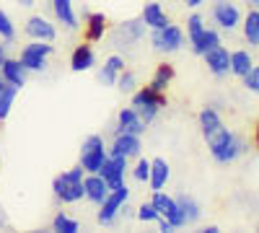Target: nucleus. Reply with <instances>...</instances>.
Here are the masks:
<instances>
[{
  "label": "nucleus",
  "instance_id": "obj_1",
  "mask_svg": "<svg viewBox=\"0 0 259 233\" xmlns=\"http://www.w3.org/2000/svg\"><path fill=\"white\" fill-rule=\"evenodd\" d=\"M52 192H55L57 200L68 202V205L83 200L85 197V192H83V166H75V168L62 171L55 179V184H52Z\"/></svg>",
  "mask_w": 259,
  "mask_h": 233
},
{
  "label": "nucleus",
  "instance_id": "obj_2",
  "mask_svg": "<svg viewBox=\"0 0 259 233\" xmlns=\"http://www.w3.org/2000/svg\"><path fill=\"white\" fill-rule=\"evenodd\" d=\"M207 145H210L212 158L218 161V163H231V161H236V158L244 153V140L236 137L228 127H223L218 135H212L207 140Z\"/></svg>",
  "mask_w": 259,
  "mask_h": 233
},
{
  "label": "nucleus",
  "instance_id": "obj_3",
  "mask_svg": "<svg viewBox=\"0 0 259 233\" xmlns=\"http://www.w3.org/2000/svg\"><path fill=\"white\" fill-rule=\"evenodd\" d=\"M161 107H166V96L161 91H153L150 86H143L140 91H133V109L138 112V117L145 124L153 122V117L158 114Z\"/></svg>",
  "mask_w": 259,
  "mask_h": 233
},
{
  "label": "nucleus",
  "instance_id": "obj_4",
  "mask_svg": "<svg viewBox=\"0 0 259 233\" xmlns=\"http://www.w3.org/2000/svg\"><path fill=\"white\" fill-rule=\"evenodd\" d=\"M109 158V153L104 151V137L101 135H89L83 140V148H80V166L85 174H99L104 161Z\"/></svg>",
  "mask_w": 259,
  "mask_h": 233
},
{
  "label": "nucleus",
  "instance_id": "obj_5",
  "mask_svg": "<svg viewBox=\"0 0 259 233\" xmlns=\"http://www.w3.org/2000/svg\"><path fill=\"white\" fill-rule=\"evenodd\" d=\"M52 52H55V47L50 44V41L34 39V44H26L24 52H21V65H24L26 70H31V73H41L47 68V57Z\"/></svg>",
  "mask_w": 259,
  "mask_h": 233
},
{
  "label": "nucleus",
  "instance_id": "obj_6",
  "mask_svg": "<svg viewBox=\"0 0 259 233\" xmlns=\"http://www.w3.org/2000/svg\"><path fill=\"white\" fill-rule=\"evenodd\" d=\"M150 44H153V50H158V52H179L182 44H184V31L174 24H168L163 29H153Z\"/></svg>",
  "mask_w": 259,
  "mask_h": 233
},
{
  "label": "nucleus",
  "instance_id": "obj_7",
  "mask_svg": "<svg viewBox=\"0 0 259 233\" xmlns=\"http://www.w3.org/2000/svg\"><path fill=\"white\" fill-rule=\"evenodd\" d=\"M127 200H130V189H127V184H122V187L112 189V192L106 195V200L101 202V210H99L96 220H99L101 225H109V223L117 218L119 210L127 205Z\"/></svg>",
  "mask_w": 259,
  "mask_h": 233
},
{
  "label": "nucleus",
  "instance_id": "obj_8",
  "mask_svg": "<svg viewBox=\"0 0 259 233\" xmlns=\"http://www.w3.org/2000/svg\"><path fill=\"white\" fill-rule=\"evenodd\" d=\"M124 171H127V158L124 156H109L104 161L99 174L104 176L106 184H109V189H117V187L124 184Z\"/></svg>",
  "mask_w": 259,
  "mask_h": 233
},
{
  "label": "nucleus",
  "instance_id": "obj_9",
  "mask_svg": "<svg viewBox=\"0 0 259 233\" xmlns=\"http://www.w3.org/2000/svg\"><path fill=\"white\" fill-rule=\"evenodd\" d=\"M202 57H205V65H207V70H210L212 75H226V73H231V52H228L223 44L207 50Z\"/></svg>",
  "mask_w": 259,
  "mask_h": 233
},
{
  "label": "nucleus",
  "instance_id": "obj_10",
  "mask_svg": "<svg viewBox=\"0 0 259 233\" xmlns=\"http://www.w3.org/2000/svg\"><path fill=\"white\" fill-rule=\"evenodd\" d=\"M212 18H215V24H218V26L231 31V29L239 26L241 13H239V8H236L233 3H228V0H218L215 8H212Z\"/></svg>",
  "mask_w": 259,
  "mask_h": 233
},
{
  "label": "nucleus",
  "instance_id": "obj_11",
  "mask_svg": "<svg viewBox=\"0 0 259 233\" xmlns=\"http://www.w3.org/2000/svg\"><path fill=\"white\" fill-rule=\"evenodd\" d=\"M114 132L122 135V132H130V135H143L145 132V122L138 117V112L133 107H124L119 114H117V127Z\"/></svg>",
  "mask_w": 259,
  "mask_h": 233
},
{
  "label": "nucleus",
  "instance_id": "obj_12",
  "mask_svg": "<svg viewBox=\"0 0 259 233\" xmlns=\"http://www.w3.org/2000/svg\"><path fill=\"white\" fill-rule=\"evenodd\" d=\"M83 192H85V200H89V202L101 205V202L106 200V195L112 192V189H109V184L104 181L101 174H89V176L83 179Z\"/></svg>",
  "mask_w": 259,
  "mask_h": 233
},
{
  "label": "nucleus",
  "instance_id": "obj_13",
  "mask_svg": "<svg viewBox=\"0 0 259 233\" xmlns=\"http://www.w3.org/2000/svg\"><path fill=\"white\" fill-rule=\"evenodd\" d=\"M140 135H130V132H122L117 135L114 145H112V151L109 156H124V158H138L140 156Z\"/></svg>",
  "mask_w": 259,
  "mask_h": 233
},
{
  "label": "nucleus",
  "instance_id": "obj_14",
  "mask_svg": "<svg viewBox=\"0 0 259 233\" xmlns=\"http://www.w3.org/2000/svg\"><path fill=\"white\" fill-rule=\"evenodd\" d=\"M26 34L31 39H39V41H55L57 39V29L50 24L45 16H31L26 21Z\"/></svg>",
  "mask_w": 259,
  "mask_h": 233
},
{
  "label": "nucleus",
  "instance_id": "obj_15",
  "mask_svg": "<svg viewBox=\"0 0 259 233\" xmlns=\"http://www.w3.org/2000/svg\"><path fill=\"white\" fill-rule=\"evenodd\" d=\"M0 73H3L6 83H11V86H16V88H24V86H26V73H29V70L21 65V60L6 57L3 65H0Z\"/></svg>",
  "mask_w": 259,
  "mask_h": 233
},
{
  "label": "nucleus",
  "instance_id": "obj_16",
  "mask_svg": "<svg viewBox=\"0 0 259 233\" xmlns=\"http://www.w3.org/2000/svg\"><path fill=\"white\" fill-rule=\"evenodd\" d=\"M140 18H143V24H145L148 29H163V26L171 24L168 16H166V11H163L158 3H145Z\"/></svg>",
  "mask_w": 259,
  "mask_h": 233
},
{
  "label": "nucleus",
  "instance_id": "obj_17",
  "mask_svg": "<svg viewBox=\"0 0 259 233\" xmlns=\"http://www.w3.org/2000/svg\"><path fill=\"white\" fill-rule=\"evenodd\" d=\"M52 11L57 16V21L65 26V29H78V18H75V11H73V0H52Z\"/></svg>",
  "mask_w": 259,
  "mask_h": 233
},
{
  "label": "nucleus",
  "instance_id": "obj_18",
  "mask_svg": "<svg viewBox=\"0 0 259 233\" xmlns=\"http://www.w3.org/2000/svg\"><path fill=\"white\" fill-rule=\"evenodd\" d=\"M168 176H171V171H168V163L163 158H153V161H150V179H148V184H150L153 192H158V189L166 187Z\"/></svg>",
  "mask_w": 259,
  "mask_h": 233
},
{
  "label": "nucleus",
  "instance_id": "obj_19",
  "mask_svg": "<svg viewBox=\"0 0 259 233\" xmlns=\"http://www.w3.org/2000/svg\"><path fill=\"white\" fill-rule=\"evenodd\" d=\"M70 68L73 73H85L94 68V50L89 44H78L73 50V57H70Z\"/></svg>",
  "mask_w": 259,
  "mask_h": 233
},
{
  "label": "nucleus",
  "instance_id": "obj_20",
  "mask_svg": "<svg viewBox=\"0 0 259 233\" xmlns=\"http://www.w3.org/2000/svg\"><path fill=\"white\" fill-rule=\"evenodd\" d=\"M122 70H124V60L119 55H112L104 62V68L99 70V78H101V83H106V86H117V78H119Z\"/></svg>",
  "mask_w": 259,
  "mask_h": 233
},
{
  "label": "nucleus",
  "instance_id": "obj_21",
  "mask_svg": "<svg viewBox=\"0 0 259 233\" xmlns=\"http://www.w3.org/2000/svg\"><path fill=\"white\" fill-rule=\"evenodd\" d=\"M200 127H202V135H205V140H210L212 135H218L226 124L221 122L218 112L210 109V107H205V109L200 112Z\"/></svg>",
  "mask_w": 259,
  "mask_h": 233
},
{
  "label": "nucleus",
  "instance_id": "obj_22",
  "mask_svg": "<svg viewBox=\"0 0 259 233\" xmlns=\"http://www.w3.org/2000/svg\"><path fill=\"white\" fill-rule=\"evenodd\" d=\"M106 31V16L104 13H89L85 16V39L89 41H101Z\"/></svg>",
  "mask_w": 259,
  "mask_h": 233
},
{
  "label": "nucleus",
  "instance_id": "obj_23",
  "mask_svg": "<svg viewBox=\"0 0 259 233\" xmlns=\"http://www.w3.org/2000/svg\"><path fill=\"white\" fill-rule=\"evenodd\" d=\"M251 68H254V60H251V55H249L246 50H236V52H231V73H233V75L244 78Z\"/></svg>",
  "mask_w": 259,
  "mask_h": 233
},
{
  "label": "nucleus",
  "instance_id": "obj_24",
  "mask_svg": "<svg viewBox=\"0 0 259 233\" xmlns=\"http://www.w3.org/2000/svg\"><path fill=\"white\" fill-rule=\"evenodd\" d=\"M221 44V36H218V31H212V29H205L197 39L192 41V50H194V55H205L207 50H212V47H218Z\"/></svg>",
  "mask_w": 259,
  "mask_h": 233
},
{
  "label": "nucleus",
  "instance_id": "obj_25",
  "mask_svg": "<svg viewBox=\"0 0 259 233\" xmlns=\"http://www.w3.org/2000/svg\"><path fill=\"white\" fill-rule=\"evenodd\" d=\"M171 78H174V65L163 62V65H158V68H156V75H153V80H150L148 86L153 88V91H161V94H163V91H166V86L171 83Z\"/></svg>",
  "mask_w": 259,
  "mask_h": 233
},
{
  "label": "nucleus",
  "instance_id": "obj_26",
  "mask_svg": "<svg viewBox=\"0 0 259 233\" xmlns=\"http://www.w3.org/2000/svg\"><path fill=\"white\" fill-rule=\"evenodd\" d=\"M244 36L249 41V47H259V11H249L244 21Z\"/></svg>",
  "mask_w": 259,
  "mask_h": 233
},
{
  "label": "nucleus",
  "instance_id": "obj_27",
  "mask_svg": "<svg viewBox=\"0 0 259 233\" xmlns=\"http://www.w3.org/2000/svg\"><path fill=\"white\" fill-rule=\"evenodd\" d=\"M150 202L156 205V210H158L161 218H171V215H174V210H177V200L168 197V195H163L161 189H158V192H153V200H150Z\"/></svg>",
  "mask_w": 259,
  "mask_h": 233
},
{
  "label": "nucleus",
  "instance_id": "obj_28",
  "mask_svg": "<svg viewBox=\"0 0 259 233\" xmlns=\"http://www.w3.org/2000/svg\"><path fill=\"white\" fill-rule=\"evenodd\" d=\"M177 205H179V210H182V215H184V220L187 223H197L200 220V205L194 202L192 197H187V195H182V197H177Z\"/></svg>",
  "mask_w": 259,
  "mask_h": 233
},
{
  "label": "nucleus",
  "instance_id": "obj_29",
  "mask_svg": "<svg viewBox=\"0 0 259 233\" xmlns=\"http://www.w3.org/2000/svg\"><path fill=\"white\" fill-rule=\"evenodd\" d=\"M145 31V24L143 18L140 21H124V24L119 26V36H124V41H138Z\"/></svg>",
  "mask_w": 259,
  "mask_h": 233
},
{
  "label": "nucleus",
  "instance_id": "obj_30",
  "mask_svg": "<svg viewBox=\"0 0 259 233\" xmlns=\"http://www.w3.org/2000/svg\"><path fill=\"white\" fill-rule=\"evenodd\" d=\"M21 88H16V86H8L0 91V122H3L8 114H11V107H13V99H16V94H18Z\"/></svg>",
  "mask_w": 259,
  "mask_h": 233
},
{
  "label": "nucleus",
  "instance_id": "obj_31",
  "mask_svg": "<svg viewBox=\"0 0 259 233\" xmlns=\"http://www.w3.org/2000/svg\"><path fill=\"white\" fill-rule=\"evenodd\" d=\"M52 230H57V233H78L80 225H78V220L68 218L65 213H57L55 220H52Z\"/></svg>",
  "mask_w": 259,
  "mask_h": 233
},
{
  "label": "nucleus",
  "instance_id": "obj_32",
  "mask_svg": "<svg viewBox=\"0 0 259 233\" xmlns=\"http://www.w3.org/2000/svg\"><path fill=\"white\" fill-rule=\"evenodd\" d=\"M207 26L202 24V16H197V13H192L189 18H187V34H189V41H194L202 31H205Z\"/></svg>",
  "mask_w": 259,
  "mask_h": 233
},
{
  "label": "nucleus",
  "instance_id": "obj_33",
  "mask_svg": "<svg viewBox=\"0 0 259 233\" xmlns=\"http://www.w3.org/2000/svg\"><path fill=\"white\" fill-rule=\"evenodd\" d=\"M0 39H6V41L16 39V26H13V21L6 11H0Z\"/></svg>",
  "mask_w": 259,
  "mask_h": 233
},
{
  "label": "nucleus",
  "instance_id": "obj_34",
  "mask_svg": "<svg viewBox=\"0 0 259 233\" xmlns=\"http://www.w3.org/2000/svg\"><path fill=\"white\" fill-rule=\"evenodd\" d=\"M161 215H158V210H156V205L153 202H143L140 207H138V220H143V223H156Z\"/></svg>",
  "mask_w": 259,
  "mask_h": 233
},
{
  "label": "nucleus",
  "instance_id": "obj_35",
  "mask_svg": "<svg viewBox=\"0 0 259 233\" xmlns=\"http://www.w3.org/2000/svg\"><path fill=\"white\" fill-rule=\"evenodd\" d=\"M133 176H135V181H143V184L150 179V161H148V158H140V161L135 163Z\"/></svg>",
  "mask_w": 259,
  "mask_h": 233
},
{
  "label": "nucleus",
  "instance_id": "obj_36",
  "mask_svg": "<svg viewBox=\"0 0 259 233\" xmlns=\"http://www.w3.org/2000/svg\"><path fill=\"white\" fill-rule=\"evenodd\" d=\"M117 88H119L122 94H133V91H135V75L127 73V70H122L119 78H117Z\"/></svg>",
  "mask_w": 259,
  "mask_h": 233
},
{
  "label": "nucleus",
  "instance_id": "obj_37",
  "mask_svg": "<svg viewBox=\"0 0 259 233\" xmlns=\"http://www.w3.org/2000/svg\"><path fill=\"white\" fill-rule=\"evenodd\" d=\"M244 86L254 94H259V65H254L246 75H244Z\"/></svg>",
  "mask_w": 259,
  "mask_h": 233
},
{
  "label": "nucleus",
  "instance_id": "obj_38",
  "mask_svg": "<svg viewBox=\"0 0 259 233\" xmlns=\"http://www.w3.org/2000/svg\"><path fill=\"white\" fill-rule=\"evenodd\" d=\"M187 6H189V8H200L202 0H187Z\"/></svg>",
  "mask_w": 259,
  "mask_h": 233
},
{
  "label": "nucleus",
  "instance_id": "obj_39",
  "mask_svg": "<svg viewBox=\"0 0 259 233\" xmlns=\"http://www.w3.org/2000/svg\"><path fill=\"white\" fill-rule=\"evenodd\" d=\"M202 230H205V233H221V230L215 228V225H207V228H202Z\"/></svg>",
  "mask_w": 259,
  "mask_h": 233
},
{
  "label": "nucleus",
  "instance_id": "obj_40",
  "mask_svg": "<svg viewBox=\"0 0 259 233\" xmlns=\"http://www.w3.org/2000/svg\"><path fill=\"white\" fill-rule=\"evenodd\" d=\"M3 60H6V47L0 44V65H3Z\"/></svg>",
  "mask_w": 259,
  "mask_h": 233
},
{
  "label": "nucleus",
  "instance_id": "obj_41",
  "mask_svg": "<svg viewBox=\"0 0 259 233\" xmlns=\"http://www.w3.org/2000/svg\"><path fill=\"white\" fill-rule=\"evenodd\" d=\"M254 140H256V145H259V122H256V130H254Z\"/></svg>",
  "mask_w": 259,
  "mask_h": 233
},
{
  "label": "nucleus",
  "instance_id": "obj_42",
  "mask_svg": "<svg viewBox=\"0 0 259 233\" xmlns=\"http://www.w3.org/2000/svg\"><path fill=\"white\" fill-rule=\"evenodd\" d=\"M6 86H8V83H6V78H3V75H0V91H3Z\"/></svg>",
  "mask_w": 259,
  "mask_h": 233
},
{
  "label": "nucleus",
  "instance_id": "obj_43",
  "mask_svg": "<svg viewBox=\"0 0 259 233\" xmlns=\"http://www.w3.org/2000/svg\"><path fill=\"white\" fill-rule=\"evenodd\" d=\"M21 6H34V0H21Z\"/></svg>",
  "mask_w": 259,
  "mask_h": 233
},
{
  "label": "nucleus",
  "instance_id": "obj_44",
  "mask_svg": "<svg viewBox=\"0 0 259 233\" xmlns=\"http://www.w3.org/2000/svg\"><path fill=\"white\" fill-rule=\"evenodd\" d=\"M246 3H249V6H259V0H246Z\"/></svg>",
  "mask_w": 259,
  "mask_h": 233
}]
</instances>
